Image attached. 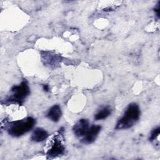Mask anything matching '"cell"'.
I'll return each mask as SVG.
<instances>
[{"mask_svg": "<svg viewBox=\"0 0 160 160\" xmlns=\"http://www.w3.org/2000/svg\"><path fill=\"white\" fill-rule=\"evenodd\" d=\"M140 114V109L136 103L129 104L122 118L116 123L115 129H124L131 128L138 121Z\"/></svg>", "mask_w": 160, "mask_h": 160, "instance_id": "6da1fadb", "label": "cell"}, {"mask_svg": "<svg viewBox=\"0 0 160 160\" xmlns=\"http://www.w3.org/2000/svg\"><path fill=\"white\" fill-rule=\"evenodd\" d=\"M36 120L32 117L10 122L6 124L9 134L13 137H19L29 131L34 126Z\"/></svg>", "mask_w": 160, "mask_h": 160, "instance_id": "7a4b0ae2", "label": "cell"}, {"mask_svg": "<svg viewBox=\"0 0 160 160\" xmlns=\"http://www.w3.org/2000/svg\"><path fill=\"white\" fill-rule=\"evenodd\" d=\"M11 94L6 100L5 103H18L21 104L24 99L29 94L30 89L28 82L22 81L20 84L14 86L11 89Z\"/></svg>", "mask_w": 160, "mask_h": 160, "instance_id": "3957f363", "label": "cell"}, {"mask_svg": "<svg viewBox=\"0 0 160 160\" xmlns=\"http://www.w3.org/2000/svg\"><path fill=\"white\" fill-rule=\"evenodd\" d=\"M62 138V134L61 132L60 134L54 136L52 139V143L46 153L48 158L52 159L64 154L65 148L61 140Z\"/></svg>", "mask_w": 160, "mask_h": 160, "instance_id": "277c9868", "label": "cell"}, {"mask_svg": "<svg viewBox=\"0 0 160 160\" xmlns=\"http://www.w3.org/2000/svg\"><path fill=\"white\" fill-rule=\"evenodd\" d=\"M89 121L86 119H79L73 126L74 134L77 137H83L89 128Z\"/></svg>", "mask_w": 160, "mask_h": 160, "instance_id": "5b68a950", "label": "cell"}, {"mask_svg": "<svg viewBox=\"0 0 160 160\" xmlns=\"http://www.w3.org/2000/svg\"><path fill=\"white\" fill-rule=\"evenodd\" d=\"M101 127L99 125L91 126L89 128L86 134L83 136L82 142L85 144H91L93 142L96 140L99 132L101 131Z\"/></svg>", "mask_w": 160, "mask_h": 160, "instance_id": "8992f818", "label": "cell"}, {"mask_svg": "<svg viewBox=\"0 0 160 160\" xmlns=\"http://www.w3.org/2000/svg\"><path fill=\"white\" fill-rule=\"evenodd\" d=\"M61 114L62 112L60 106L58 104H55L49 109L47 113V116L52 121L58 122L59 120Z\"/></svg>", "mask_w": 160, "mask_h": 160, "instance_id": "52a82bcc", "label": "cell"}, {"mask_svg": "<svg viewBox=\"0 0 160 160\" xmlns=\"http://www.w3.org/2000/svg\"><path fill=\"white\" fill-rule=\"evenodd\" d=\"M48 136V133L45 129L41 128H38L33 131L31 139V141L35 142H41L45 140Z\"/></svg>", "mask_w": 160, "mask_h": 160, "instance_id": "ba28073f", "label": "cell"}, {"mask_svg": "<svg viewBox=\"0 0 160 160\" xmlns=\"http://www.w3.org/2000/svg\"><path fill=\"white\" fill-rule=\"evenodd\" d=\"M112 112V109L109 106H105L101 109L94 116L96 120H102L108 118Z\"/></svg>", "mask_w": 160, "mask_h": 160, "instance_id": "9c48e42d", "label": "cell"}, {"mask_svg": "<svg viewBox=\"0 0 160 160\" xmlns=\"http://www.w3.org/2000/svg\"><path fill=\"white\" fill-rule=\"evenodd\" d=\"M159 132H160V128L159 127H158L155 129H154L152 131H151V133L150 134V137H149V141H152L154 140H155L158 136H159Z\"/></svg>", "mask_w": 160, "mask_h": 160, "instance_id": "30bf717a", "label": "cell"}, {"mask_svg": "<svg viewBox=\"0 0 160 160\" xmlns=\"http://www.w3.org/2000/svg\"><path fill=\"white\" fill-rule=\"evenodd\" d=\"M159 9H160V7H159V4L157 5V6L154 9V11L158 18H159Z\"/></svg>", "mask_w": 160, "mask_h": 160, "instance_id": "8fae6325", "label": "cell"}, {"mask_svg": "<svg viewBox=\"0 0 160 160\" xmlns=\"http://www.w3.org/2000/svg\"><path fill=\"white\" fill-rule=\"evenodd\" d=\"M42 89L44 91L48 92V91H49V86L48 84H43L42 85Z\"/></svg>", "mask_w": 160, "mask_h": 160, "instance_id": "7c38bea8", "label": "cell"}]
</instances>
